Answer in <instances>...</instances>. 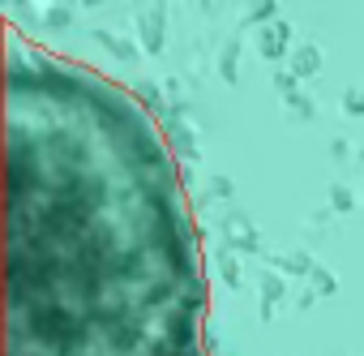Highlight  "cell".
I'll return each mask as SVG.
<instances>
[{
  "label": "cell",
  "instance_id": "1",
  "mask_svg": "<svg viewBox=\"0 0 364 356\" xmlns=\"http://www.w3.org/2000/svg\"><path fill=\"white\" fill-rule=\"evenodd\" d=\"M5 163V356H210L189 189L129 86L9 35Z\"/></svg>",
  "mask_w": 364,
  "mask_h": 356
}]
</instances>
